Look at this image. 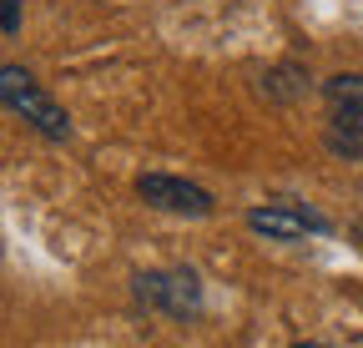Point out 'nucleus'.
Masks as SVG:
<instances>
[{"label":"nucleus","instance_id":"nucleus-1","mask_svg":"<svg viewBox=\"0 0 363 348\" xmlns=\"http://www.w3.org/2000/svg\"><path fill=\"white\" fill-rule=\"evenodd\" d=\"M0 111L30 121L45 142H66V137H71V116H66V111L56 106V96L45 91L30 71H21V66H0Z\"/></svg>","mask_w":363,"mask_h":348},{"label":"nucleus","instance_id":"nucleus-2","mask_svg":"<svg viewBox=\"0 0 363 348\" xmlns=\"http://www.w3.org/2000/svg\"><path fill=\"white\" fill-rule=\"evenodd\" d=\"M323 106H328V147L348 162H363V71L328 76Z\"/></svg>","mask_w":363,"mask_h":348},{"label":"nucleus","instance_id":"nucleus-3","mask_svg":"<svg viewBox=\"0 0 363 348\" xmlns=\"http://www.w3.org/2000/svg\"><path fill=\"white\" fill-rule=\"evenodd\" d=\"M131 293H136V303L142 308H157V313H167V318H197L202 313V278L192 273V268H162V273H142L131 283Z\"/></svg>","mask_w":363,"mask_h":348},{"label":"nucleus","instance_id":"nucleus-4","mask_svg":"<svg viewBox=\"0 0 363 348\" xmlns=\"http://www.w3.org/2000/svg\"><path fill=\"white\" fill-rule=\"evenodd\" d=\"M136 197L157 212H172V217H212V192L187 182V177H167V172H142L136 177Z\"/></svg>","mask_w":363,"mask_h":348},{"label":"nucleus","instance_id":"nucleus-5","mask_svg":"<svg viewBox=\"0 0 363 348\" xmlns=\"http://www.w3.org/2000/svg\"><path fill=\"white\" fill-rule=\"evenodd\" d=\"M247 228L257 237H267V242H298L308 232H328L333 223H328L323 212L303 207V202H267V207H252L247 212Z\"/></svg>","mask_w":363,"mask_h":348},{"label":"nucleus","instance_id":"nucleus-6","mask_svg":"<svg viewBox=\"0 0 363 348\" xmlns=\"http://www.w3.org/2000/svg\"><path fill=\"white\" fill-rule=\"evenodd\" d=\"M0 30H6V35L21 30V0H0Z\"/></svg>","mask_w":363,"mask_h":348},{"label":"nucleus","instance_id":"nucleus-7","mask_svg":"<svg viewBox=\"0 0 363 348\" xmlns=\"http://www.w3.org/2000/svg\"><path fill=\"white\" fill-rule=\"evenodd\" d=\"M293 348H323V343H313V338H303V343H293Z\"/></svg>","mask_w":363,"mask_h":348}]
</instances>
